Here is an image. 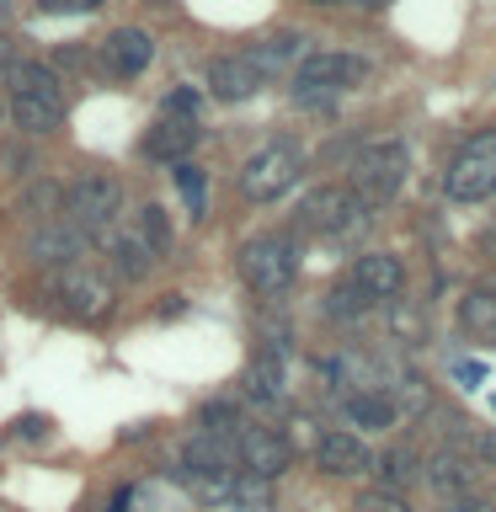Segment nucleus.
I'll return each mask as SVG.
<instances>
[{
    "label": "nucleus",
    "instance_id": "nucleus-3",
    "mask_svg": "<svg viewBox=\"0 0 496 512\" xmlns=\"http://www.w3.org/2000/svg\"><path fill=\"white\" fill-rule=\"evenodd\" d=\"M363 75H368V59L336 54V48H320V54H304V59H299L294 96H299V102H310V107H326V102H336L342 91L363 86Z\"/></svg>",
    "mask_w": 496,
    "mask_h": 512
},
{
    "label": "nucleus",
    "instance_id": "nucleus-8",
    "mask_svg": "<svg viewBox=\"0 0 496 512\" xmlns=\"http://www.w3.org/2000/svg\"><path fill=\"white\" fill-rule=\"evenodd\" d=\"M368 224V208L358 203V192L352 187H315L310 198L299 203V230L310 235H358Z\"/></svg>",
    "mask_w": 496,
    "mask_h": 512
},
{
    "label": "nucleus",
    "instance_id": "nucleus-38",
    "mask_svg": "<svg viewBox=\"0 0 496 512\" xmlns=\"http://www.w3.org/2000/svg\"><path fill=\"white\" fill-rule=\"evenodd\" d=\"M454 374H459V384H480L486 379V363H454Z\"/></svg>",
    "mask_w": 496,
    "mask_h": 512
},
{
    "label": "nucleus",
    "instance_id": "nucleus-29",
    "mask_svg": "<svg viewBox=\"0 0 496 512\" xmlns=\"http://www.w3.org/2000/svg\"><path fill=\"white\" fill-rule=\"evenodd\" d=\"M320 432H326V427H320L315 422V416H294V422H288V454H294V448H299V454H315V443H320Z\"/></svg>",
    "mask_w": 496,
    "mask_h": 512
},
{
    "label": "nucleus",
    "instance_id": "nucleus-19",
    "mask_svg": "<svg viewBox=\"0 0 496 512\" xmlns=\"http://www.w3.org/2000/svg\"><path fill=\"white\" fill-rule=\"evenodd\" d=\"M192 144H198V123H192V118H171V112H166V118H160L150 134H144V155H150V160H166V166H171V160L182 166Z\"/></svg>",
    "mask_w": 496,
    "mask_h": 512
},
{
    "label": "nucleus",
    "instance_id": "nucleus-34",
    "mask_svg": "<svg viewBox=\"0 0 496 512\" xmlns=\"http://www.w3.org/2000/svg\"><path fill=\"white\" fill-rule=\"evenodd\" d=\"M166 112H171V118H192V112H198V91H171Z\"/></svg>",
    "mask_w": 496,
    "mask_h": 512
},
{
    "label": "nucleus",
    "instance_id": "nucleus-22",
    "mask_svg": "<svg viewBox=\"0 0 496 512\" xmlns=\"http://www.w3.org/2000/svg\"><path fill=\"white\" fill-rule=\"evenodd\" d=\"M384 331H390V342L400 347H422L427 342V310L416 299H384Z\"/></svg>",
    "mask_w": 496,
    "mask_h": 512
},
{
    "label": "nucleus",
    "instance_id": "nucleus-15",
    "mask_svg": "<svg viewBox=\"0 0 496 512\" xmlns=\"http://www.w3.org/2000/svg\"><path fill=\"white\" fill-rule=\"evenodd\" d=\"M27 251H32V262H43V267H70L86 256V235H80L70 219H48L43 230L32 235Z\"/></svg>",
    "mask_w": 496,
    "mask_h": 512
},
{
    "label": "nucleus",
    "instance_id": "nucleus-32",
    "mask_svg": "<svg viewBox=\"0 0 496 512\" xmlns=\"http://www.w3.org/2000/svg\"><path fill=\"white\" fill-rule=\"evenodd\" d=\"M459 454H470L475 464L486 459V464H496V432H459Z\"/></svg>",
    "mask_w": 496,
    "mask_h": 512
},
{
    "label": "nucleus",
    "instance_id": "nucleus-1",
    "mask_svg": "<svg viewBox=\"0 0 496 512\" xmlns=\"http://www.w3.org/2000/svg\"><path fill=\"white\" fill-rule=\"evenodd\" d=\"M11 118L22 123V134H48V128L64 123V91L48 64H11Z\"/></svg>",
    "mask_w": 496,
    "mask_h": 512
},
{
    "label": "nucleus",
    "instance_id": "nucleus-26",
    "mask_svg": "<svg viewBox=\"0 0 496 512\" xmlns=\"http://www.w3.org/2000/svg\"><path fill=\"white\" fill-rule=\"evenodd\" d=\"M134 235L144 240V246H150V256L160 262V256L171 251V240H176V235H171V214H166L160 203H144L139 214H134Z\"/></svg>",
    "mask_w": 496,
    "mask_h": 512
},
{
    "label": "nucleus",
    "instance_id": "nucleus-5",
    "mask_svg": "<svg viewBox=\"0 0 496 512\" xmlns=\"http://www.w3.org/2000/svg\"><path fill=\"white\" fill-rule=\"evenodd\" d=\"M299 171H304L299 144L294 139H267L262 150L240 166V192H246L251 203H272V198H283V192L299 182Z\"/></svg>",
    "mask_w": 496,
    "mask_h": 512
},
{
    "label": "nucleus",
    "instance_id": "nucleus-12",
    "mask_svg": "<svg viewBox=\"0 0 496 512\" xmlns=\"http://www.w3.org/2000/svg\"><path fill=\"white\" fill-rule=\"evenodd\" d=\"M422 480L443 496V502H454V496H475L480 464L470 454H459V448H438V454L422 459Z\"/></svg>",
    "mask_w": 496,
    "mask_h": 512
},
{
    "label": "nucleus",
    "instance_id": "nucleus-30",
    "mask_svg": "<svg viewBox=\"0 0 496 512\" xmlns=\"http://www.w3.org/2000/svg\"><path fill=\"white\" fill-rule=\"evenodd\" d=\"M352 512H411L406 507V496L400 491H384V486H368L358 502H352Z\"/></svg>",
    "mask_w": 496,
    "mask_h": 512
},
{
    "label": "nucleus",
    "instance_id": "nucleus-36",
    "mask_svg": "<svg viewBox=\"0 0 496 512\" xmlns=\"http://www.w3.org/2000/svg\"><path fill=\"white\" fill-rule=\"evenodd\" d=\"M38 6H43V11H59V16H64V11H96V6H102V0H38Z\"/></svg>",
    "mask_w": 496,
    "mask_h": 512
},
{
    "label": "nucleus",
    "instance_id": "nucleus-17",
    "mask_svg": "<svg viewBox=\"0 0 496 512\" xmlns=\"http://www.w3.org/2000/svg\"><path fill=\"white\" fill-rule=\"evenodd\" d=\"M304 43H310V38H299V32H272V38H262L246 59L256 64V75H262V80H267V75H294L299 59L310 54Z\"/></svg>",
    "mask_w": 496,
    "mask_h": 512
},
{
    "label": "nucleus",
    "instance_id": "nucleus-37",
    "mask_svg": "<svg viewBox=\"0 0 496 512\" xmlns=\"http://www.w3.org/2000/svg\"><path fill=\"white\" fill-rule=\"evenodd\" d=\"M43 432H48L43 416H22V422H16V438H43Z\"/></svg>",
    "mask_w": 496,
    "mask_h": 512
},
{
    "label": "nucleus",
    "instance_id": "nucleus-23",
    "mask_svg": "<svg viewBox=\"0 0 496 512\" xmlns=\"http://www.w3.org/2000/svg\"><path fill=\"white\" fill-rule=\"evenodd\" d=\"M107 256H112V272L118 278H128V283H139L144 272L155 267V256H150V246L134 235V224L128 230H112V240H107Z\"/></svg>",
    "mask_w": 496,
    "mask_h": 512
},
{
    "label": "nucleus",
    "instance_id": "nucleus-20",
    "mask_svg": "<svg viewBox=\"0 0 496 512\" xmlns=\"http://www.w3.org/2000/svg\"><path fill=\"white\" fill-rule=\"evenodd\" d=\"M235 480H240L235 470H192V464H176V486L203 507H230L235 502Z\"/></svg>",
    "mask_w": 496,
    "mask_h": 512
},
{
    "label": "nucleus",
    "instance_id": "nucleus-39",
    "mask_svg": "<svg viewBox=\"0 0 496 512\" xmlns=\"http://www.w3.org/2000/svg\"><path fill=\"white\" fill-rule=\"evenodd\" d=\"M11 64H16V54H11V38L0 32V70H11Z\"/></svg>",
    "mask_w": 496,
    "mask_h": 512
},
{
    "label": "nucleus",
    "instance_id": "nucleus-24",
    "mask_svg": "<svg viewBox=\"0 0 496 512\" xmlns=\"http://www.w3.org/2000/svg\"><path fill=\"white\" fill-rule=\"evenodd\" d=\"M459 326L475 336V342L496 347V288H470L459 299Z\"/></svg>",
    "mask_w": 496,
    "mask_h": 512
},
{
    "label": "nucleus",
    "instance_id": "nucleus-14",
    "mask_svg": "<svg viewBox=\"0 0 496 512\" xmlns=\"http://www.w3.org/2000/svg\"><path fill=\"white\" fill-rule=\"evenodd\" d=\"M315 464L326 475H342L347 480V475H363L374 459H368V443L352 427H326V432H320V443H315Z\"/></svg>",
    "mask_w": 496,
    "mask_h": 512
},
{
    "label": "nucleus",
    "instance_id": "nucleus-42",
    "mask_svg": "<svg viewBox=\"0 0 496 512\" xmlns=\"http://www.w3.org/2000/svg\"><path fill=\"white\" fill-rule=\"evenodd\" d=\"M315 6H336V0H315Z\"/></svg>",
    "mask_w": 496,
    "mask_h": 512
},
{
    "label": "nucleus",
    "instance_id": "nucleus-16",
    "mask_svg": "<svg viewBox=\"0 0 496 512\" xmlns=\"http://www.w3.org/2000/svg\"><path fill=\"white\" fill-rule=\"evenodd\" d=\"M208 91L219 96V102H246V96L262 91V75H256V64L246 54H224L208 64Z\"/></svg>",
    "mask_w": 496,
    "mask_h": 512
},
{
    "label": "nucleus",
    "instance_id": "nucleus-11",
    "mask_svg": "<svg viewBox=\"0 0 496 512\" xmlns=\"http://www.w3.org/2000/svg\"><path fill=\"white\" fill-rule=\"evenodd\" d=\"M246 390H251L256 406H288V395H294V363H288V342L278 331H272V342L262 352H256Z\"/></svg>",
    "mask_w": 496,
    "mask_h": 512
},
{
    "label": "nucleus",
    "instance_id": "nucleus-41",
    "mask_svg": "<svg viewBox=\"0 0 496 512\" xmlns=\"http://www.w3.org/2000/svg\"><path fill=\"white\" fill-rule=\"evenodd\" d=\"M6 11H11V0H0V22H6Z\"/></svg>",
    "mask_w": 496,
    "mask_h": 512
},
{
    "label": "nucleus",
    "instance_id": "nucleus-9",
    "mask_svg": "<svg viewBox=\"0 0 496 512\" xmlns=\"http://www.w3.org/2000/svg\"><path fill=\"white\" fill-rule=\"evenodd\" d=\"M59 299H64V310L80 315V320H102L112 315V304H118V288H112V278L96 262H70V267H59Z\"/></svg>",
    "mask_w": 496,
    "mask_h": 512
},
{
    "label": "nucleus",
    "instance_id": "nucleus-43",
    "mask_svg": "<svg viewBox=\"0 0 496 512\" xmlns=\"http://www.w3.org/2000/svg\"><path fill=\"white\" fill-rule=\"evenodd\" d=\"M491 406H496V400H491Z\"/></svg>",
    "mask_w": 496,
    "mask_h": 512
},
{
    "label": "nucleus",
    "instance_id": "nucleus-21",
    "mask_svg": "<svg viewBox=\"0 0 496 512\" xmlns=\"http://www.w3.org/2000/svg\"><path fill=\"white\" fill-rule=\"evenodd\" d=\"M342 411H347L352 432H384V427L400 422L395 400L384 390H352V395H342Z\"/></svg>",
    "mask_w": 496,
    "mask_h": 512
},
{
    "label": "nucleus",
    "instance_id": "nucleus-18",
    "mask_svg": "<svg viewBox=\"0 0 496 512\" xmlns=\"http://www.w3.org/2000/svg\"><path fill=\"white\" fill-rule=\"evenodd\" d=\"M102 54H107V70L128 80V75H139L144 64L155 59V43H150V32H144V27H118L102 43Z\"/></svg>",
    "mask_w": 496,
    "mask_h": 512
},
{
    "label": "nucleus",
    "instance_id": "nucleus-7",
    "mask_svg": "<svg viewBox=\"0 0 496 512\" xmlns=\"http://www.w3.org/2000/svg\"><path fill=\"white\" fill-rule=\"evenodd\" d=\"M496 192V128L470 134L459 144V155L448 160V198L454 203H480Z\"/></svg>",
    "mask_w": 496,
    "mask_h": 512
},
{
    "label": "nucleus",
    "instance_id": "nucleus-35",
    "mask_svg": "<svg viewBox=\"0 0 496 512\" xmlns=\"http://www.w3.org/2000/svg\"><path fill=\"white\" fill-rule=\"evenodd\" d=\"M438 512H496V507L480 502V496H454V502H443Z\"/></svg>",
    "mask_w": 496,
    "mask_h": 512
},
{
    "label": "nucleus",
    "instance_id": "nucleus-31",
    "mask_svg": "<svg viewBox=\"0 0 496 512\" xmlns=\"http://www.w3.org/2000/svg\"><path fill=\"white\" fill-rule=\"evenodd\" d=\"M176 187H182V198H187L192 214H203V171L182 160V166H176Z\"/></svg>",
    "mask_w": 496,
    "mask_h": 512
},
{
    "label": "nucleus",
    "instance_id": "nucleus-27",
    "mask_svg": "<svg viewBox=\"0 0 496 512\" xmlns=\"http://www.w3.org/2000/svg\"><path fill=\"white\" fill-rule=\"evenodd\" d=\"M411 480H422V459L416 454H406V448H390V454L379 459V486L384 491H400L406 496V486Z\"/></svg>",
    "mask_w": 496,
    "mask_h": 512
},
{
    "label": "nucleus",
    "instance_id": "nucleus-10",
    "mask_svg": "<svg viewBox=\"0 0 496 512\" xmlns=\"http://www.w3.org/2000/svg\"><path fill=\"white\" fill-rule=\"evenodd\" d=\"M288 459H294V454H288V443L272 427H256V422H240L235 427V464L251 480H267V486H272V480L288 470Z\"/></svg>",
    "mask_w": 496,
    "mask_h": 512
},
{
    "label": "nucleus",
    "instance_id": "nucleus-2",
    "mask_svg": "<svg viewBox=\"0 0 496 512\" xmlns=\"http://www.w3.org/2000/svg\"><path fill=\"white\" fill-rule=\"evenodd\" d=\"M411 160H406V144L400 139H368L358 155H352V171H347V187L358 192L363 208H384L406 182Z\"/></svg>",
    "mask_w": 496,
    "mask_h": 512
},
{
    "label": "nucleus",
    "instance_id": "nucleus-33",
    "mask_svg": "<svg viewBox=\"0 0 496 512\" xmlns=\"http://www.w3.org/2000/svg\"><path fill=\"white\" fill-rule=\"evenodd\" d=\"M54 203H59V187L54 182H32L27 198H22V208H32V214H48Z\"/></svg>",
    "mask_w": 496,
    "mask_h": 512
},
{
    "label": "nucleus",
    "instance_id": "nucleus-40",
    "mask_svg": "<svg viewBox=\"0 0 496 512\" xmlns=\"http://www.w3.org/2000/svg\"><path fill=\"white\" fill-rule=\"evenodd\" d=\"M352 6H363V11H379V6H384V0H352Z\"/></svg>",
    "mask_w": 496,
    "mask_h": 512
},
{
    "label": "nucleus",
    "instance_id": "nucleus-6",
    "mask_svg": "<svg viewBox=\"0 0 496 512\" xmlns=\"http://www.w3.org/2000/svg\"><path fill=\"white\" fill-rule=\"evenodd\" d=\"M118 214H123V187H118V176H107V171L75 176L70 192H64V219H70L80 235L112 230V219H118Z\"/></svg>",
    "mask_w": 496,
    "mask_h": 512
},
{
    "label": "nucleus",
    "instance_id": "nucleus-28",
    "mask_svg": "<svg viewBox=\"0 0 496 512\" xmlns=\"http://www.w3.org/2000/svg\"><path fill=\"white\" fill-rule=\"evenodd\" d=\"M363 310H368V299L358 294V288H352V278L336 283L331 294H326V315H331V320H358Z\"/></svg>",
    "mask_w": 496,
    "mask_h": 512
},
{
    "label": "nucleus",
    "instance_id": "nucleus-13",
    "mask_svg": "<svg viewBox=\"0 0 496 512\" xmlns=\"http://www.w3.org/2000/svg\"><path fill=\"white\" fill-rule=\"evenodd\" d=\"M352 288H358L368 304H384L406 288V267H400V256H390V251H363L358 262H352Z\"/></svg>",
    "mask_w": 496,
    "mask_h": 512
},
{
    "label": "nucleus",
    "instance_id": "nucleus-4",
    "mask_svg": "<svg viewBox=\"0 0 496 512\" xmlns=\"http://www.w3.org/2000/svg\"><path fill=\"white\" fill-rule=\"evenodd\" d=\"M240 278H246L251 294H288L299 278V251L288 235H256L240 246Z\"/></svg>",
    "mask_w": 496,
    "mask_h": 512
},
{
    "label": "nucleus",
    "instance_id": "nucleus-25",
    "mask_svg": "<svg viewBox=\"0 0 496 512\" xmlns=\"http://www.w3.org/2000/svg\"><path fill=\"white\" fill-rule=\"evenodd\" d=\"M182 464H192V470H235V438H224V432H198V438H187Z\"/></svg>",
    "mask_w": 496,
    "mask_h": 512
}]
</instances>
